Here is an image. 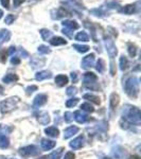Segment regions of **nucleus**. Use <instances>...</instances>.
I'll use <instances>...</instances> for the list:
<instances>
[{"mask_svg":"<svg viewBox=\"0 0 141 159\" xmlns=\"http://www.w3.org/2000/svg\"><path fill=\"white\" fill-rule=\"evenodd\" d=\"M67 16H70V13H69L67 10L64 9V7H60V9H57V10H53V11L51 12V17H52V19H61Z\"/></svg>","mask_w":141,"mask_h":159,"instance_id":"0eeeda50","label":"nucleus"},{"mask_svg":"<svg viewBox=\"0 0 141 159\" xmlns=\"http://www.w3.org/2000/svg\"><path fill=\"white\" fill-rule=\"evenodd\" d=\"M38 52H39L40 54H49V53L51 52V50L47 47V46L42 45V46L38 47Z\"/></svg>","mask_w":141,"mask_h":159,"instance_id":"e433bc0d","label":"nucleus"},{"mask_svg":"<svg viewBox=\"0 0 141 159\" xmlns=\"http://www.w3.org/2000/svg\"><path fill=\"white\" fill-rule=\"evenodd\" d=\"M102 159H111V158H108V157H103Z\"/></svg>","mask_w":141,"mask_h":159,"instance_id":"bf43d9fd","label":"nucleus"},{"mask_svg":"<svg viewBox=\"0 0 141 159\" xmlns=\"http://www.w3.org/2000/svg\"><path fill=\"white\" fill-rule=\"evenodd\" d=\"M19 58L18 57H12V60H11V63L12 64H14V65H17V64H19Z\"/></svg>","mask_w":141,"mask_h":159,"instance_id":"3c124183","label":"nucleus"},{"mask_svg":"<svg viewBox=\"0 0 141 159\" xmlns=\"http://www.w3.org/2000/svg\"><path fill=\"white\" fill-rule=\"evenodd\" d=\"M45 133L47 134L48 136H50V137L52 138H56L58 137V134H60V130L58 129H56V127H47V129H45Z\"/></svg>","mask_w":141,"mask_h":159,"instance_id":"aec40b11","label":"nucleus"},{"mask_svg":"<svg viewBox=\"0 0 141 159\" xmlns=\"http://www.w3.org/2000/svg\"><path fill=\"white\" fill-rule=\"evenodd\" d=\"M19 154L24 157H30V156H36L39 154V150L36 145H28V147L21 148L19 150Z\"/></svg>","mask_w":141,"mask_h":159,"instance_id":"39448f33","label":"nucleus"},{"mask_svg":"<svg viewBox=\"0 0 141 159\" xmlns=\"http://www.w3.org/2000/svg\"><path fill=\"white\" fill-rule=\"evenodd\" d=\"M61 32H63L65 35H67L69 38H72V36H73V31L72 30H69V29H67V28H63Z\"/></svg>","mask_w":141,"mask_h":159,"instance_id":"37998d69","label":"nucleus"},{"mask_svg":"<svg viewBox=\"0 0 141 159\" xmlns=\"http://www.w3.org/2000/svg\"><path fill=\"white\" fill-rule=\"evenodd\" d=\"M19 102V99L17 97H12V98H9L4 101H2L0 103V111L2 114H7V112L12 111L13 109L16 108L17 104Z\"/></svg>","mask_w":141,"mask_h":159,"instance_id":"20e7f679","label":"nucleus"},{"mask_svg":"<svg viewBox=\"0 0 141 159\" xmlns=\"http://www.w3.org/2000/svg\"><path fill=\"white\" fill-rule=\"evenodd\" d=\"M127 50H129V54L132 56V57H135L136 53H137V47L132 43H127Z\"/></svg>","mask_w":141,"mask_h":159,"instance_id":"473e14b6","label":"nucleus"},{"mask_svg":"<svg viewBox=\"0 0 141 159\" xmlns=\"http://www.w3.org/2000/svg\"><path fill=\"white\" fill-rule=\"evenodd\" d=\"M68 1L70 2V4H71V6L74 7H75V9H78V10H81V9L83 10V9H84L83 6H81V4L79 3L78 1H76V0H68Z\"/></svg>","mask_w":141,"mask_h":159,"instance_id":"a19ab883","label":"nucleus"},{"mask_svg":"<svg viewBox=\"0 0 141 159\" xmlns=\"http://www.w3.org/2000/svg\"><path fill=\"white\" fill-rule=\"evenodd\" d=\"M96 69L99 71L100 73H103L104 70H105V64L103 60H99L98 63H97V66H96Z\"/></svg>","mask_w":141,"mask_h":159,"instance_id":"f704fd0d","label":"nucleus"},{"mask_svg":"<svg viewBox=\"0 0 141 159\" xmlns=\"http://www.w3.org/2000/svg\"><path fill=\"white\" fill-rule=\"evenodd\" d=\"M64 119H65V121L67 123H70L73 119V114L70 111H66L65 115H64Z\"/></svg>","mask_w":141,"mask_h":159,"instance_id":"58836bf2","label":"nucleus"},{"mask_svg":"<svg viewBox=\"0 0 141 159\" xmlns=\"http://www.w3.org/2000/svg\"><path fill=\"white\" fill-rule=\"evenodd\" d=\"M76 88L74 86H70V87H68L67 88V92H66V93H67V96H74V94L76 93Z\"/></svg>","mask_w":141,"mask_h":159,"instance_id":"79ce46f5","label":"nucleus"},{"mask_svg":"<svg viewBox=\"0 0 141 159\" xmlns=\"http://www.w3.org/2000/svg\"><path fill=\"white\" fill-rule=\"evenodd\" d=\"M119 103V97L116 93H112L111 96V109H115V107L117 106Z\"/></svg>","mask_w":141,"mask_h":159,"instance_id":"c85d7f7f","label":"nucleus"},{"mask_svg":"<svg viewBox=\"0 0 141 159\" xmlns=\"http://www.w3.org/2000/svg\"><path fill=\"white\" fill-rule=\"evenodd\" d=\"M40 145H42L43 150L49 151V150H51V148H53L55 147V142L52 140H49V139H42Z\"/></svg>","mask_w":141,"mask_h":159,"instance_id":"2eb2a0df","label":"nucleus"},{"mask_svg":"<svg viewBox=\"0 0 141 159\" xmlns=\"http://www.w3.org/2000/svg\"><path fill=\"white\" fill-rule=\"evenodd\" d=\"M16 81H18V76L14 73L7 74V75L3 76V79H2V82H3V83H7V84L12 83V82H16Z\"/></svg>","mask_w":141,"mask_h":159,"instance_id":"412c9836","label":"nucleus"},{"mask_svg":"<svg viewBox=\"0 0 141 159\" xmlns=\"http://www.w3.org/2000/svg\"><path fill=\"white\" fill-rule=\"evenodd\" d=\"M61 25H63L64 28H67L69 30H76L79 28V24L76 21H74V20H64L63 22H61Z\"/></svg>","mask_w":141,"mask_h":159,"instance_id":"dca6fc26","label":"nucleus"},{"mask_svg":"<svg viewBox=\"0 0 141 159\" xmlns=\"http://www.w3.org/2000/svg\"><path fill=\"white\" fill-rule=\"evenodd\" d=\"M127 67H129V61L125 56H121L120 57V69H121V71L126 70Z\"/></svg>","mask_w":141,"mask_h":159,"instance_id":"7c9ffc66","label":"nucleus"},{"mask_svg":"<svg viewBox=\"0 0 141 159\" xmlns=\"http://www.w3.org/2000/svg\"><path fill=\"white\" fill-rule=\"evenodd\" d=\"M84 99L85 100H89L90 102H92V103L99 105L100 104V99L99 97L97 96H93V94H90V93H87V94H84Z\"/></svg>","mask_w":141,"mask_h":159,"instance_id":"a878e982","label":"nucleus"},{"mask_svg":"<svg viewBox=\"0 0 141 159\" xmlns=\"http://www.w3.org/2000/svg\"><path fill=\"white\" fill-rule=\"evenodd\" d=\"M10 145L9 138L4 135H0V148H7Z\"/></svg>","mask_w":141,"mask_h":159,"instance_id":"393cba45","label":"nucleus"},{"mask_svg":"<svg viewBox=\"0 0 141 159\" xmlns=\"http://www.w3.org/2000/svg\"><path fill=\"white\" fill-rule=\"evenodd\" d=\"M35 90H37V87L35 86V85H32V86H29L27 89H25V91H27V94L28 96H30L31 93H32L33 91H35Z\"/></svg>","mask_w":141,"mask_h":159,"instance_id":"c03bdc74","label":"nucleus"},{"mask_svg":"<svg viewBox=\"0 0 141 159\" xmlns=\"http://www.w3.org/2000/svg\"><path fill=\"white\" fill-rule=\"evenodd\" d=\"M81 108H82V110H85V111H87V112H93L94 111V108L89 103H83L81 105Z\"/></svg>","mask_w":141,"mask_h":159,"instance_id":"c9c22d12","label":"nucleus"},{"mask_svg":"<svg viewBox=\"0 0 141 159\" xmlns=\"http://www.w3.org/2000/svg\"><path fill=\"white\" fill-rule=\"evenodd\" d=\"M78 103H79V99L78 98H73V99L67 100V102H66V106H67V107H73V106H75Z\"/></svg>","mask_w":141,"mask_h":159,"instance_id":"4c0bfd02","label":"nucleus"},{"mask_svg":"<svg viewBox=\"0 0 141 159\" xmlns=\"http://www.w3.org/2000/svg\"><path fill=\"white\" fill-rule=\"evenodd\" d=\"M40 159H47V157H42V158H40Z\"/></svg>","mask_w":141,"mask_h":159,"instance_id":"052dcab7","label":"nucleus"},{"mask_svg":"<svg viewBox=\"0 0 141 159\" xmlns=\"http://www.w3.org/2000/svg\"><path fill=\"white\" fill-rule=\"evenodd\" d=\"M104 43H105V47H106V50H107V53H108L109 57H111V60L114 57H116L118 50H117V47L114 43V40H111L109 37H106L104 39Z\"/></svg>","mask_w":141,"mask_h":159,"instance_id":"423d86ee","label":"nucleus"},{"mask_svg":"<svg viewBox=\"0 0 141 159\" xmlns=\"http://www.w3.org/2000/svg\"><path fill=\"white\" fill-rule=\"evenodd\" d=\"M55 83L60 87H63L68 83V78L66 75H64V74H60V75H57L55 78Z\"/></svg>","mask_w":141,"mask_h":159,"instance_id":"6ab92c4d","label":"nucleus"},{"mask_svg":"<svg viewBox=\"0 0 141 159\" xmlns=\"http://www.w3.org/2000/svg\"><path fill=\"white\" fill-rule=\"evenodd\" d=\"M71 79H72V81L75 83V82L78 81V74H76L75 72H72L71 73Z\"/></svg>","mask_w":141,"mask_h":159,"instance_id":"603ef678","label":"nucleus"},{"mask_svg":"<svg viewBox=\"0 0 141 159\" xmlns=\"http://www.w3.org/2000/svg\"><path fill=\"white\" fill-rule=\"evenodd\" d=\"M1 3L6 9H9L10 7V0H1Z\"/></svg>","mask_w":141,"mask_h":159,"instance_id":"09e8293b","label":"nucleus"},{"mask_svg":"<svg viewBox=\"0 0 141 159\" xmlns=\"http://www.w3.org/2000/svg\"><path fill=\"white\" fill-rule=\"evenodd\" d=\"M124 89L130 98H137L139 94V80L136 76H130L125 81Z\"/></svg>","mask_w":141,"mask_h":159,"instance_id":"f257e3e1","label":"nucleus"},{"mask_svg":"<svg viewBox=\"0 0 141 159\" xmlns=\"http://www.w3.org/2000/svg\"><path fill=\"white\" fill-rule=\"evenodd\" d=\"M2 15H3V12H2L1 10H0V18H1V17H2Z\"/></svg>","mask_w":141,"mask_h":159,"instance_id":"13d9d810","label":"nucleus"},{"mask_svg":"<svg viewBox=\"0 0 141 159\" xmlns=\"http://www.w3.org/2000/svg\"><path fill=\"white\" fill-rule=\"evenodd\" d=\"M25 0H13V3H14V7H18L20 4H22Z\"/></svg>","mask_w":141,"mask_h":159,"instance_id":"de8ad7c7","label":"nucleus"},{"mask_svg":"<svg viewBox=\"0 0 141 159\" xmlns=\"http://www.w3.org/2000/svg\"><path fill=\"white\" fill-rule=\"evenodd\" d=\"M75 158V156H74V154L72 152H68L65 154V157H64V159H74Z\"/></svg>","mask_w":141,"mask_h":159,"instance_id":"49530a36","label":"nucleus"},{"mask_svg":"<svg viewBox=\"0 0 141 159\" xmlns=\"http://www.w3.org/2000/svg\"><path fill=\"white\" fill-rule=\"evenodd\" d=\"M118 6H119V4H118L117 2H111V3H107V7H108L109 9H116Z\"/></svg>","mask_w":141,"mask_h":159,"instance_id":"8fccbe9b","label":"nucleus"},{"mask_svg":"<svg viewBox=\"0 0 141 159\" xmlns=\"http://www.w3.org/2000/svg\"><path fill=\"white\" fill-rule=\"evenodd\" d=\"M16 51V49H15V47H10L9 48V51H7V54H13V53Z\"/></svg>","mask_w":141,"mask_h":159,"instance_id":"864d4df0","label":"nucleus"},{"mask_svg":"<svg viewBox=\"0 0 141 159\" xmlns=\"http://www.w3.org/2000/svg\"><path fill=\"white\" fill-rule=\"evenodd\" d=\"M114 156L116 157V159H123L124 158V155H125V152L122 148L120 147H117L114 150Z\"/></svg>","mask_w":141,"mask_h":159,"instance_id":"5701e85b","label":"nucleus"},{"mask_svg":"<svg viewBox=\"0 0 141 159\" xmlns=\"http://www.w3.org/2000/svg\"><path fill=\"white\" fill-rule=\"evenodd\" d=\"M129 159H140V158L138 157V156H130Z\"/></svg>","mask_w":141,"mask_h":159,"instance_id":"6e6d98bb","label":"nucleus"},{"mask_svg":"<svg viewBox=\"0 0 141 159\" xmlns=\"http://www.w3.org/2000/svg\"><path fill=\"white\" fill-rule=\"evenodd\" d=\"M130 108H126L123 111V117L127 120L130 123H133L135 125H139L141 122V114L138 107L129 106Z\"/></svg>","mask_w":141,"mask_h":159,"instance_id":"f03ea898","label":"nucleus"},{"mask_svg":"<svg viewBox=\"0 0 141 159\" xmlns=\"http://www.w3.org/2000/svg\"><path fill=\"white\" fill-rule=\"evenodd\" d=\"M93 63H94V54L91 53V54L87 55L83 58V61H82V68L89 69L93 66Z\"/></svg>","mask_w":141,"mask_h":159,"instance_id":"6e6552de","label":"nucleus"},{"mask_svg":"<svg viewBox=\"0 0 141 159\" xmlns=\"http://www.w3.org/2000/svg\"><path fill=\"white\" fill-rule=\"evenodd\" d=\"M37 120L39 121V123H42V124L46 125V124H49V122H50V117H49V115H48V112H46V111H40L39 114H38Z\"/></svg>","mask_w":141,"mask_h":159,"instance_id":"4468645a","label":"nucleus"},{"mask_svg":"<svg viewBox=\"0 0 141 159\" xmlns=\"http://www.w3.org/2000/svg\"><path fill=\"white\" fill-rule=\"evenodd\" d=\"M84 87L90 90H99L100 86L98 84V78L94 73L92 72H86L84 74Z\"/></svg>","mask_w":141,"mask_h":159,"instance_id":"7ed1b4c3","label":"nucleus"},{"mask_svg":"<svg viewBox=\"0 0 141 159\" xmlns=\"http://www.w3.org/2000/svg\"><path fill=\"white\" fill-rule=\"evenodd\" d=\"M75 39L76 40H80V42H88L89 40V36L86 32H80L76 34L75 36Z\"/></svg>","mask_w":141,"mask_h":159,"instance_id":"c756f323","label":"nucleus"},{"mask_svg":"<svg viewBox=\"0 0 141 159\" xmlns=\"http://www.w3.org/2000/svg\"><path fill=\"white\" fill-rule=\"evenodd\" d=\"M69 145H70V148H73V150H79V148H81L84 145V137L83 136H79V137H76L75 139H73L71 141V142L69 143Z\"/></svg>","mask_w":141,"mask_h":159,"instance_id":"9d476101","label":"nucleus"},{"mask_svg":"<svg viewBox=\"0 0 141 159\" xmlns=\"http://www.w3.org/2000/svg\"><path fill=\"white\" fill-rule=\"evenodd\" d=\"M39 32H40V35H42V38L43 40H48L51 37V35H52V32L47 29H42Z\"/></svg>","mask_w":141,"mask_h":159,"instance_id":"72a5a7b5","label":"nucleus"},{"mask_svg":"<svg viewBox=\"0 0 141 159\" xmlns=\"http://www.w3.org/2000/svg\"><path fill=\"white\" fill-rule=\"evenodd\" d=\"M72 47L80 53H85V52H87V51L89 50V47H88V46H86V45H78V43H74Z\"/></svg>","mask_w":141,"mask_h":159,"instance_id":"bb28decb","label":"nucleus"},{"mask_svg":"<svg viewBox=\"0 0 141 159\" xmlns=\"http://www.w3.org/2000/svg\"><path fill=\"white\" fill-rule=\"evenodd\" d=\"M48 100V97L47 94H43V93H39L35 97L34 101H33V106L34 107H40L43 106V104H46Z\"/></svg>","mask_w":141,"mask_h":159,"instance_id":"1a4fd4ad","label":"nucleus"},{"mask_svg":"<svg viewBox=\"0 0 141 159\" xmlns=\"http://www.w3.org/2000/svg\"><path fill=\"white\" fill-rule=\"evenodd\" d=\"M135 11H136L135 4H127V6L121 7V9L119 10V13H121V14H125V15H130V14H133Z\"/></svg>","mask_w":141,"mask_h":159,"instance_id":"ddd939ff","label":"nucleus"},{"mask_svg":"<svg viewBox=\"0 0 141 159\" xmlns=\"http://www.w3.org/2000/svg\"><path fill=\"white\" fill-rule=\"evenodd\" d=\"M90 14L92 15H94V16H97V17H104L105 15H106V12L103 10V7H98V9H92L90 10Z\"/></svg>","mask_w":141,"mask_h":159,"instance_id":"b1692460","label":"nucleus"},{"mask_svg":"<svg viewBox=\"0 0 141 159\" xmlns=\"http://www.w3.org/2000/svg\"><path fill=\"white\" fill-rule=\"evenodd\" d=\"M31 65H32V67L34 69H36L38 67H43V65H45V60H38V58H33L32 61H31Z\"/></svg>","mask_w":141,"mask_h":159,"instance_id":"cd10ccee","label":"nucleus"},{"mask_svg":"<svg viewBox=\"0 0 141 159\" xmlns=\"http://www.w3.org/2000/svg\"><path fill=\"white\" fill-rule=\"evenodd\" d=\"M78 132H79V127H76V126L68 127V129H65V133H64V138H65V139H68V138L72 137L73 135H75Z\"/></svg>","mask_w":141,"mask_h":159,"instance_id":"f3484780","label":"nucleus"},{"mask_svg":"<svg viewBox=\"0 0 141 159\" xmlns=\"http://www.w3.org/2000/svg\"><path fill=\"white\" fill-rule=\"evenodd\" d=\"M7 54V53L4 50H1V51H0V61L4 63V61H7V57H6Z\"/></svg>","mask_w":141,"mask_h":159,"instance_id":"a18cd8bd","label":"nucleus"},{"mask_svg":"<svg viewBox=\"0 0 141 159\" xmlns=\"http://www.w3.org/2000/svg\"><path fill=\"white\" fill-rule=\"evenodd\" d=\"M63 151H64V148H57V150L54 151V152L49 156V159H61V154H63Z\"/></svg>","mask_w":141,"mask_h":159,"instance_id":"2f4dec72","label":"nucleus"},{"mask_svg":"<svg viewBox=\"0 0 141 159\" xmlns=\"http://www.w3.org/2000/svg\"><path fill=\"white\" fill-rule=\"evenodd\" d=\"M52 78V73L48 70H43V71H39L35 74V79L36 81H43V80H46V79H51Z\"/></svg>","mask_w":141,"mask_h":159,"instance_id":"f8f14e48","label":"nucleus"},{"mask_svg":"<svg viewBox=\"0 0 141 159\" xmlns=\"http://www.w3.org/2000/svg\"><path fill=\"white\" fill-rule=\"evenodd\" d=\"M73 117H74V119H75V121L78 123H85V122L90 120V118H89L85 114H82V111H80V110H78V111L74 112Z\"/></svg>","mask_w":141,"mask_h":159,"instance_id":"9b49d317","label":"nucleus"},{"mask_svg":"<svg viewBox=\"0 0 141 159\" xmlns=\"http://www.w3.org/2000/svg\"><path fill=\"white\" fill-rule=\"evenodd\" d=\"M10 38H11V32H10V31H7V30L0 31V46L3 43L10 40Z\"/></svg>","mask_w":141,"mask_h":159,"instance_id":"a211bd4d","label":"nucleus"},{"mask_svg":"<svg viewBox=\"0 0 141 159\" xmlns=\"http://www.w3.org/2000/svg\"><path fill=\"white\" fill-rule=\"evenodd\" d=\"M2 92H3V87H2L1 85H0V94H1Z\"/></svg>","mask_w":141,"mask_h":159,"instance_id":"4d7b16f0","label":"nucleus"},{"mask_svg":"<svg viewBox=\"0 0 141 159\" xmlns=\"http://www.w3.org/2000/svg\"><path fill=\"white\" fill-rule=\"evenodd\" d=\"M20 53H21V54L24 55V56H25V57H27V56H28V53L25 52V51L24 49H21V50H20Z\"/></svg>","mask_w":141,"mask_h":159,"instance_id":"5fc2aeb1","label":"nucleus"},{"mask_svg":"<svg viewBox=\"0 0 141 159\" xmlns=\"http://www.w3.org/2000/svg\"><path fill=\"white\" fill-rule=\"evenodd\" d=\"M15 19H16V17H15L14 15L9 14V15H7V16L6 17V19H4V22H6L7 25H11Z\"/></svg>","mask_w":141,"mask_h":159,"instance_id":"ea45409f","label":"nucleus"},{"mask_svg":"<svg viewBox=\"0 0 141 159\" xmlns=\"http://www.w3.org/2000/svg\"><path fill=\"white\" fill-rule=\"evenodd\" d=\"M50 43L52 46H61V45H66L67 40H65L63 37H53L51 38Z\"/></svg>","mask_w":141,"mask_h":159,"instance_id":"4be33fe9","label":"nucleus"}]
</instances>
